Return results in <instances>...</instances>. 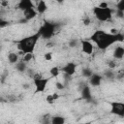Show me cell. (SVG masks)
<instances>
[{"label": "cell", "instance_id": "cell-4", "mask_svg": "<svg viewBox=\"0 0 124 124\" xmlns=\"http://www.w3.org/2000/svg\"><path fill=\"white\" fill-rule=\"evenodd\" d=\"M112 9L111 8H100L98 6L93 8V14L95 16V17L102 22H106L108 21L109 19H111L112 17Z\"/></svg>", "mask_w": 124, "mask_h": 124}, {"label": "cell", "instance_id": "cell-24", "mask_svg": "<svg viewBox=\"0 0 124 124\" xmlns=\"http://www.w3.org/2000/svg\"><path fill=\"white\" fill-rule=\"evenodd\" d=\"M108 69L113 70V69L116 68L117 64H116V62H115L114 60H108Z\"/></svg>", "mask_w": 124, "mask_h": 124}, {"label": "cell", "instance_id": "cell-9", "mask_svg": "<svg viewBox=\"0 0 124 124\" xmlns=\"http://www.w3.org/2000/svg\"><path fill=\"white\" fill-rule=\"evenodd\" d=\"M80 95H81V98L87 102H90L92 100V93H91V89H90V86L88 84H83V86L81 87V90H80Z\"/></svg>", "mask_w": 124, "mask_h": 124}, {"label": "cell", "instance_id": "cell-27", "mask_svg": "<svg viewBox=\"0 0 124 124\" xmlns=\"http://www.w3.org/2000/svg\"><path fill=\"white\" fill-rule=\"evenodd\" d=\"M32 58H33V54H25V55H23V58H22V60L24 61V62H29V61H31L32 60Z\"/></svg>", "mask_w": 124, "mask_h": 124}, {"label": "cell", "instance_id": "cell-8", "mask_svg": "<svg viewBox=\"0 0 124 124\" xmlns=\"http://www.w3.org/2000/svg\"><path fill=\"white\" fill-rule=\"evenodd\" d=\"M77 66H78V65H77L75 62H68L66 65H64V66L61 68V71H62L65 75L72 77V76L76 73V71H77Z\"/></svg>", "mask_w": 124, "mask_h": 124}, {"label": "cell", "instance_id": "cell-15", "mask_svg": "<svg viewBox=\"0 0 124 124\" xmlns=\"http://www.w3.org/2000/svg\"><path fill=\"white\" fill-rule=\"evenodd\" d=\"M7 58H8V61L10 64H16L18 61H19V56L16 52H9L8 55H7Z\"/></svg>", "mask_w": 124, "mask_h": 124}, {"label": "cell", "instance_id": "cell-1", "mask_svg": "<svg viewBox=\"0 0 124 124\" xmlns=\"http://www.w3.org/2000/svg\"><path fill=\"white\" fill-rule=\"evenodd\" d=\"M90 41L93 42L99 49L106 50L110 46L116 43L124 42V34H122L121 32L112 34L110 32L108 33L104 30L99 29V30H96L90 36Z\"/></svg>", "mask_w": 124, "mask_h": 124}, {"label": "cell", "instance_id": "cell-32", "mask_svg": "<svg viewBox=\"0 0 124 124\" xmlns=\"http://www.w3.org/2000/svg\"><path fill=\"white\" fill-rule=\"evenodd\" d=\"M78 124H91V121H85V122H80Z\"/></svg>", "mask_w": 124, "mask_h": 124}, {"label": "cell", "instance_id": "cell-21", "mask_svg": "<svg viewBox=\"0 0 124 124\" xmlns=\"http://www.w3.org/2000/svg\"><path fill=\"white\" fill-rule=\"evenodd\" d=\"M60 71H61V70H60L57 66H54V67H51V68H50V70H49V74H50V76H51L52 78H56V77L59 76Z\"/></svg>", "mask_w": 124, "mask_h": 124}, {"label": "cell", "instance_id": "cell-12", "mask_svg": "<svg viewBox=\"0 0 124 124\" xmlns=\"http://www.w3.org/2000/svg\"><path fill=\"white\" fill-rule=\"evenodd\" d=\"M37 15H38V13L35 8H31V9H28L23 12V17H24V20H26V21H29V20L35 18L37 16Z\"/></svg>", "mask_w": 124, "mask_h": 124}, {"label": "cell", "instance_id": "cell-29", "mask_svg": "<svg viewBox=\"0 0 124 124\" xmlns=\"http://www.w3.org/2000/svg\"><path fill=\"white\" fill-rule=\"evenodd\" d=\"M8 24H9V22L7 20H4L3 18H0V27L1 28H4L5 26H8Z\"/></svg>", "mask_w": 124, "mask_h": 124}, {"label": "cell", "instance_id": "cell-22", "mask_svg": "<svg viewBox=\"0 0 124 124\" xmlns=\"http://www.w3.org/2000/svg\"><path fill=\"white\" fill-rule=\"evenodd\" d=\"M116 11L124 12V0H120L116 3Z\"/></svg>", "mask_w": 124, "mask_h": 124}, {"label": "cell", "instance_id": "cell-17", "mask_svg": "<svg viewBox=\"0 0 124 124\" xmlns=\"http://www.w3.org/2000/svg\"><path fill=\"white\" fill-rule=\"evenodd\" d=\"M59 98H60V95H59V94H57V93H51V94H48V95L46 96V101L47 104L52 105V104H54Z\"/></svg>", "mask_w": 124, "mask_h": 124}, {"label": "cell", "instance_id": "cell-16", "mask_svg": "<svg viewBox=\"0 0 124 124\" xmlns=\"http://www.w3.org/2000/svg\"><path fill=\"white\" fill-rule=\"evenodd\" d=\"M66 119L62 115H53L50 118V123L51 124H65Z\"/></svg>", "mask_w": 124, "mask_h": 124}, {"label": "cell", "instance_id": "cell-18", "mask_svg": "<svg viewBox=\"0 0 124 124\" xmlns=\"http://www.w3.org/2000/svg\"><path fill=\"white\" fill-rule=\"evenodd\" d=\"M16 70L19 73H24L27 70V65L26 62H24L23 60H19L16 64Z\"/></svg>", "mask_w": 124, "mask_h": 124}, {"label": "cell", "instance_id": "cell-19", "mask_svg": "<svg viewBox=\"0 0 124 124\" xmlns=\"http://www.w3.org/2000/svg\"><path fill=\"white\" fill-rule=\"evenodd\" d=\"M93 74H94V73H93V71H92L90 68H83V69L81 70V76H82L83 78H90Z\"/></svg>", "mask_w": 124, "mask_h": 124}, {"label": "cell", "instance_id": "cell-28", "mask_svg": "<svg viewBox=\"0 0 124 124\" xmlns=\"http://www.w3.org/2000/svg\"><path fill=\"white\" fill-rule=\"evenodd\" d=\"M44 59L46 61H50L52 59V53L51 52H46L44 54Z\"/></svg>", "mask_w": 124, "mask_h": 124}, {"label": "cell", "instance_id": "cell-26", "mask_svg": "<svg viewBox=\"0 0 124 124\" xmlns=\"http://www.w3.org/2000/svg\"><path fill=\"white\" fill-rule=\"evenodd\" d=\"M55 87H56V89H58V90H63V89L65 88V84H64L63 82H61V81H56Z\"/></svg>", "mask_w": 124, "mask_h": 124}, {"label": "cell", "instance_id": "cell-33", "mask_svg": "<svg viewBox=\"0 0 124 124\" xmlns=\"http://www.w3.org/2000/svg\"><path fill=\"white\" fill-rule=\"evenodd\" d=\"M23 88H26L27 89V88H29V85L27 83H25V84H23Z\"/></svg>", "mask_w": 124, "mask_h": 124}, {"label": "cell", "instance_id": "cell-6", "mask_svg": "<svg viewBox=\"0 0 124 124\" xmlns=\"http://www.w3.org/2000/svg\"><path fill=\"white\" fill-rule=\"evenodd\" d=\"M109 106H110V113L111 114L116 115L121 118L124 117V103L112 101V102H109Z\"/></svg>", "mask_w": 124, "mask_h": 124}, {"label": "cell", "instance_id": "cell-30", "mask_svg": "<svg viewBox=\"0 0 124 124\" xmlns=\"http://www.w3.org/2000/svg\"><path fill=\"white\" fill-rule=\"evenodd\" d=\"M116 14V16L118 18H124V12H121V11H116L115 12Z\"/></svg>", "mask_w": 124, "mask_h": 124}, {"label": "cell", "instance_id": "cell-13", "mask_svg": "<svg viewBox=\"0 0 124 124\" xmlns=\"http://www.w3.org/2000/svg\"><path fill=\"white\" fill-rule=\"evenodd\" d=\"M112 56L115 60L122 59L124 57V46H115V48L113 49V52H112Z\"/></svg>", "mask_w": 124, "mask_h": 124}, {"label": "cell", "instance_id": "cell-14", "mask_svg": "<svg viewBox=\"0 0 124 124\" xmlns=\"http://www.w3.org/2000/svg\"><path fill=\"white\" fill-rule=\"evenodd\" d=\"M35 9H36L38 14H44L47 10V5H46V3L44 0H40L39 2H37Z\"/></svg>", "mask_w": 124, "mask_h": 124}, {"label": "cell", "instance_id": "cell-23", "mask_svg": "<svg viewBox=\"0 0 124 124\" xmlns=\"http://www.w3.org/2000/svg\"><path fill=\"white\" fill-rule=\"evenodd\" d=\"M82 23L85 26H88L91 23V18L89 17V16H87V15L83 16V17H82Z\"/></svg>", "mask_w": 124, "mask_h": 124}, {"label": "cell", "instance_id": "cell-10", "mask_svg": "<svg viewBox=\"0 0 124 124\" xmlns=\"http://www.w3.org/2000/svg\"><path fill=\"white\" fill-rule=\"evenodd\" d=\"M31 8H36L34 5V2H32L31 0H20L17 3V9H19L22 12L28 9H31Z\"/></svg>", "mask_w": 124, "mask_h": 124}, {"label": "cell", "instance_id": "cell-25", "mask_svg": "<svg viewBox=\"0 0 124 124\" xmlns=\"http://www.w3.org/2000/svg\"><path fill=\"white\" fill-rule=\"evenodd\" d=\"M78 40H76V39H71L70 41H69V46L70 47H76L77 46H78Z\"/></svg>", "mask_w": 124, "mask_h": 124}, {"label": "cell", "instance_id": "cell-3", "mask_svg": "<svg viewBox=\"0 0 124 124\" xmlns=\"http://www.w3.org/2000/svg\"><path fill=\"white\" fill-rule=\"evenodd\" d=\"M57 26L58 25L55 22L45 20L44 24L40 27V29L38 31L41 33V37L43 39H50L54 35V33L57 29Z\"/></svg>", "mask_w": 124, "mask_h": 124}, {"label": "cell", "instance_id": "cell-5", "mask_svg": "<svg viewBox=\"0 0 124 124\" xmlns=\"http://www.w3.org/2000/svg\"><path fill=\"white\" fill-rule=\"evenodd\" d=\"M34 85H35V94L37 93H43L45 92L46 85L49 81V78H44L41 74L39 73H35L34 76L32 77Z\"/></svg>", "mask_w": 124, "mask_h": 124}, {"label": "cell", "instance_id": "cell-7", "mask_svg": "<svg viewBox=\"0 0 124 124\" xmlns=\"http://www.w3.org/2000/svg\"><path fill=\"white\" fill-rule=\"evenodd\" d=\"M80 46H81V51L87 55H91L94 52V45L89 40L81 39L80 40Z\"/></svg>", "mask_w": 124, "mask_h": 124}, {"label": "cell", "instance_id": "cell-31", "mask_svg": "<svg viewBox=\"0 0 124 124\" xmlns=\"http://www.w3.org/2000/svg\"><path fill=\"white\" fill-rule=\"evenodd\" d=\"M98 7H100V8H108V2H101L98 5Z\"/></svg>", "mask_w": 124, "mask_h": 124}, {"label": "cell", "instance_id": "cell-20", "mask_svg": "<svg viewBox=\"0 0 124 124\" xmlns=\"http://www.w3.org/2000/svg\"><path fill=\"white\" fill-rule=\"evenodd\" d=\"M104 76L108 79H113V78H115V72L111 69H108L104 72Z\"/></svg>", "mask_w": 124, "mask_h": 124}, {"label": "cell", "instance_id": "cell-34", "mask_svg": "<svg viewBox=\"0 0 124 124\" xmlns=\"http://www.w3.org/2000/svg\"><path fill=\"white\" fill-rule=\"evenodd\" d=\"M44 124H51V123H48V122H45Z\"/></svg>", "mask_w": 124, "mask_h": 124}, {"label": "cell", "instance_id": "cell-11", "mask_svg": "<svg viewBox=\"0 0 124 124\" xmlns=\"http://www.w3.org/2000/svg\"><path fill=\"white\" fill-rule=\"evenodd\" d=\"M102 80H103V76L99 74H93L92 77L89 78V84L93 87H97L101 85Z\"/></svg>", "mask_w": 124, "mask_h": 124}, {"label": "cell", "instance_id": "cell-2", "mask_svg": "<svg viewBox=\"0 0 124 124\" xmlns=\"http://www.w3.org/2000/svg\"><path fill=\"white\" fill-rule=\"evenodd\" d=\"M41 33L39 31H37L36 33L32 34V35H29V36H26L18 41L16 42V46H17V49L23 54H33L34 53V50H35V47H36V45L39 41V39H41Z\"/></svg>", "mask_w": 124, "mask_h": 124}]
</instances>
